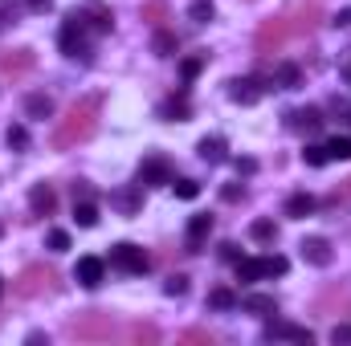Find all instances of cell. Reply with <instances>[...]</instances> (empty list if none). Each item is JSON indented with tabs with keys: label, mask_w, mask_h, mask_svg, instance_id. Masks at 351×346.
<instances>
[{
	"label": "cell",
	"mask_w": 351,
	"mask_h": 346,
	"mask_svg": "<svg viewBox=\"0 0 351 346\" xmlns=\"http://www.w3.org/2000/svg\"><path fill=\"white\" fill-rule=\"evenodd\" d=\"M98 131V98H82L66 110V118L58 122L53 131V147L58 151H70V147H82L86 139H94Z\"/></svg>",
	"instance_id": "obj_1"
},
{
	"label": "cell",
	"mask_w": 351,
	"mask_h": 346,
	"mask_svg": "<svg viewBox=\"0 0 351 346\" xmlns=\"http://www.w3.org/2000/svg\"><path fill=\"white\" fill-rule=\"evenodd\" d=\"M12 293L16 297H45V293H62V273L45 261H33L25 265L16 277H12Z\"/></svg>",
	"instance_id": "obj_2"
},
{
	"label": "cell",
	"mask_w": 351,
	"mask_h": 346,
	"mask_svg": "<svg viewBox=\"0 0 351 346\" xmlns=\"http://www.w3.org/2000/svg\"><path fill=\"white\" fill-rule=\"evenodd\" d=\"M114 334V318L106 310H86L78 318H70V338L78 343H106Z\"/></svg>",
	"instance_id": "obj_3"
},
{
	"label": "cell",
	"mask_w": 351,
	"mask_h": 346,
	"mask_svg": "<svg viewBox=\"0 0 351 346\" xmlns=\"http://www.w3.org/2000/svg\"><path fill=\"white\" fill-rule=\"evenodd\" d=\"M294 37L298 33H294L290 16H269V21H262V29H258V53H282L286 41H294Z\"/></svg>",
	"instance_id": "obj_4"
},
{
	"label": "cell",
	"mask_w": 351,
	"mask_h": 346,
	"mask_svg": "<svg viewBox=\"0 0 351 346\" xmlns=\"http://www.w3.org/2000/svg\"><path fill=\"white\" fill-rule=\"evenodd\" d=\"M58 45H62V53L66 57H90V45H86V29H82V21L70 12L66 16V25H62V33H58Z\"/></svg>",
	"instance_id": "obj_5"
},
{
	"label": "cell",
	"mask_w": 351,
	"mask_h": 346,
	"mask_svg": "<svg viewBox=\"0 0 351 346\" xmlns=\"http://www.w3.org/2000/svg\"><path fill=\"white\" fill-rule=\"evenodd\" d=\"M110 265H114V269H123V273H135V277H139V273H147L152 257H147L139 245L123 241V245H114V249H110Z\"/></svg>",
	"instance_id": "obj_6"
},
{
	"label": "cell",
	"mask_w": 351,
	"mask_h": 346,
	"mask_svg": "<svg viewBox=\"0 0 351 346\" xmlns=\"http://www.w3.org/2000/svg\"><path fill=\"white\" fill-rule=\"evenodd\" d=\"M33 66H37L33 49H8V53H0V74L12 78V82H21L25 74H33Z\"/></svg>",
	"instance_id": "obj_7"
},
{
	"label": "cell",
	"mask_w": 351,
	"mask_h": 346,
	"mask_svg": "<svg viewBox=\"0 0 351 346\" xmlns=\"http://www.w3.org/2000/svg\"><path fill=\"white\" fill-rule=\"evenodd\" d=\"M323 122H327V118H323L319 106H302V110H290V114H286V127H290V131H302V135H319Z\"/></svg>",
	"instance_id": "obj_8"
},
{
	"label": "cell",
	"mask_w": 351,
	"mask_h": 346,
	"mask_svg": "<svg viewBox=\"0 0 351 346\" xmlns=\"http://www.w3.org/2000/svg\"><path fill=\"white\" fill-rule=\"evenodd\" d=\"M298 253H302V261H306V265H315V269H327V265L335 261V253H331V241H327V237H306V241L298 245Z\"/></svg>",
	"instance_id": "obj_9"
},
{
	"label": "cell",
	"mask_w": 351,
	"mask_h": 346,
	"mask_svg": "<svg viewBox=\"0 0 351 346\" xmlns=\"http://www.w3.org/2000/svg\"><path fill=\"white\" fill-rule=\"evenodd\" d=\"M265 338L274 343V338H290V343H315V330H306V326H290V322H278V318H269L265 322V330H262Z\"/></svg>",
	"instance_id": "obj_10"
},
{
	"label": "cell",
	"mask_w": 351,
	"mask_h": 346,
	"mask_svg": "<svg viewBox=\"0 0 351 346\" xmlns=\"http://www.w3.org/2000/svg\"><path fill=\"white\" fill-rule=\"evenodd\" d=\"M286 16H290L294 33H298V37H306V33L319 25V16H323V12H319V0H306V4H298L294 12H286Z\"/></svg>",
	"instance_id": "obj_11"
},
{
	"label": "cell",
	"mask_w": 351,
	"mask_h": 346,
	"mask_svg": "<svg viewBox=\"0 0 351 346\" xmlns=\"http://www.w3.org/2000/svg\"><path fill=\"white\" fill-rule=\"evenodd\" d=\"M29 208H33V216H53V208H58V191H53L49 183H33V191H29Z\"/></svg>",
	"instance_id": "obj_12"
},
{
	"label": "cell",
	"mask_w": 351,
	"mask_h": 346,
	"mask_svg": "<svg viewBox=\"0 0 351 346\" xmlns=\"http://www.w3.org/2000/svg\"><path fill=\"white\" fill-rule=\"evenodd\" d=\"M102 273H106V261L102 257H82L78 269H74L78 285H86V289H98V285H102Z\"/></svg>",
	"instance_id": "obj_13"
},
{
	"label": "cell",
	"mask_w": 351,
	"mask_h": 346,
	"mask_svg": "<svg viewBox=\"0 0 351 346\" xmlns=\"http://www.w3.org/2000/svg\"><path fill=\"white\" fill-rule=\"evenodd\" d=\"M168 179H172V168H168L160 155H152V159L139 163V183H143V187H156V183H168Z\"/></svg>",
	"instance_id": "obj_14"
},
{
	"label": "cell",
	"mask_w": 351,
	"mask_h": 346,
	"mask_svg": "<svg viewBox=\"0 0 351 346\" xmlns=\"http://www.w3.org/2000/svg\"><path fill=\"white\" fill-rule=\"evenodd\" d=\"M262 82L258 78H237V82H229V98L237 102V106H254L258 98H262Z\"/></svg>",
	"instance_id": "obj_15"
},
{
	"label": "cell",
	"mask_w": 351,
	"mask_h": 346,
	"mask_svg": "<svg viewBox=\"0 0 351 346\" xmlns=\"http://www.w3.org/2000/svg\"><path fill=\"white\" fill-rule=\"evenodd\" d=\"M110 204L123 212V216H135L139 208H143V183H135V187H123V191H114L110 196Z\"/></svg>",
	"instance_id": "obj_16"
},
{
	"label": "cell",
	"mask_w": 351,
	"mask_h": 346,
	"mask_svg": "<svg viewBox=\"0 0 351 346\" xmlns=\"http://www.w3.org/2000/svg\"><path fill=\"white\" fill-rule=\"evenodd\" d=\"M208 232H213V216H208V212H196V216L188 220V253H200V245H204Z\"/></svg>",
	"instance_id": "obj_17"
},
{
	"label": "cell",
	"mask_w": 351,
	"mask_h": 346,
	"mask_svg": "<svg viewBox=\"0 0 351 346\" xmlns=\"http://www.w3.org/2000/svg\"><path fill=\"white\" fill-rule=\"evenodd\" d=\"M269 86H278V90H298V86H302V70H298L294 62H282V66H274V78H269Z\"/></svg>",
	"instance_id": "obj_18"
},
{
	"label": "cell",
	"mask_w": 351,
	"mask_h": 346,
	"mask_svg": "<svg viewBox=\"0 0 351 346\" xmlns=\"http://www.w3.org/2000/svg\"><path fill=\"white\" fill-rule=\"evenodd\" d=\"M78 21H82V29L90 33H110V25H114V12L110 8H94V12H74Z\"/></svg>",
	"instance_id": "obj_19"
},
{
	"label": "cell",
	"mask_w": 351,
	"mask_h": 346,
	"mask_svg": "<svg viewBox=\"0 0 351 346\" xmlns=\"http://www.w3.org/2000/svg\"><path fill=\"white\" fill-rule=\"evenodd\" d=\"M311 212H315V196L298 191V196H290V200H286V216H290V220H306Z\"/></svg>",
	"instance_id": "obj_20"
},
{
	"label": "cell",
	"mask_w": 351,
	"mask_h": 346,
	"mask_svg": "<svg viewBox=\"0 0 351 346\" xmlns=\"http://www.w3.org/2000/svg\"><path fill=\"white\" fill-rule=\"evenodd\" d=\"M188 114H192V106H188L184 94H176V98H168V102L160 106V118H168V122H184Z\"/></svg>",
	"instance_id": "obj_21"
},
{
	"label": "cell",
	"mask_w": 351,
	"mask_h": 346,
	"mask_svg": "<svg viewBox=\"0 0 351 346\" xmlns=\"http://www.w3.org/2000/svg\"><path fill=\"white\" fill-rule=\"evenodd\" d=\"M176 49H180V37L168 33V29H156V37H152V53H156V57H172Z\"/></svg>",
	"instance_id": "obj_22"
},
{
	"label": "cell",
	"mask_w": 351,
	"mask_h": 346,
	"mask_svg": "<svg viewBox=\"0 0 351 346\" xmlns=\"http://www.w3.org/2000/svg\"><path fill=\"white\" fill-rule=\"evenodd\" d=\"M25 114L29 118H49L53 114V98L49 94H29L25 98Z\"/></svg>",
	"instance_id": "obj_23"
},
{
	"label": "cell",
	"mask_w": 351,
	"mask_h": 346,
	"mask_svg": "<svg viewBox=\"0 0 351 346\" xmlns=\"http://www.w3.org/2000/svg\"><path fill=\"white\" fill-rule=\"evenodd\" d=\"M196 151H200L204 163H225V159H229V155H225V139H200Z\"/></svg>",
	"instance_id": "obj_24"
},
{
	"label": "cell",
	"mask_w": 351,
	"mask_h": 346,
	"mask_svg": "<svg viewBox=\"0 0 351 346\" xmlns=\"http://www.w3.org/2000/svg\"><path fill=\"white\" fill-rule=\"evenodd\" d=\"M139 16H143L152 29H164V21H168V0H147V4L139 8Z\"/></svg>",
	"instance_id": "obj_25"
},
{
	"label": "cell",
	"mask_w": 351,
	"mask_h": 346,
	"mask_svg": "<svg viewBox=\"0 0 351 346\" xmlns=\"http://www.w3.org/2000/svg\"><path fill=\"white\" fill-rule=\"evenodd\" d=\"M241 306H245L250 314H262V318L278 314V302H274L269 293H250V297H241Z\"/></svg>",
	"instance_id": "obj_26"
},
{
	"label": "cell",
	"mask_w": 351,
	"mask_h": 346,
	"mask_svg": "<svg viewBox=\"0 0 351 346\" xmlns=\"http://www.w3.org/2000/svg\"><path fill=\"white\" fill-rule=\"evenodd\" d=\"M127 338H131V343H160V330H156V326H152V322H135V326H127Z\"/></svg>",
	"instance_id": "obj_27"
},
{
	"label": "cell",
	"mask_w": 351,
	"mask_h": 346,
	"mask_svg": "<svg viewBox=\"0 0 351 346\" xmlns=\"http://www.w3.org/2000/svg\"><path fill=\"white\" fill-rule=\"evenodd\" d=\"M74 220H78L82 228H94V224H98V208H94V200H78V204H74Z\"/></svg>",
	"instance_id": "obj_28"
},
{
	"label": "cell",
	"mask_w": 351,
	"mask_h": 346,
	"mask_svg": "<svg viewBox=\"0 0 351 346\" xmlns=\"http://www.w3.org/2000/svg\"><path fill=\"white\" fill-rule=\"evenodd\" d=\"M250 237L262 241V245H269V241H278V224H274V220H254V224H250Z\"/></svg>",
	"instance_id": "obj_29"
},
{
	"label": "cell",
	"mask_w": 351,
	"mask_h": 346,
	"mask_svg": "<svg viewBox=\"0 0 351 346\" xmlns=\"http://www.w3.org/2000/svg\"><path fill=\"white\" fill-rule=\"evenodd\" d=\"M188 16H192V25H208V21L217 16V8H213V0H192Z\"/></svg>",
	"instance_id": "obj_30"
},
{
	"label": "cell",
	"mask_w": 351,
	"mask_h": 346,
	"mask_svg": "<svg viewBox=\"0 0 351 346\" xmlns=\"http://www.w3.org/2000/svg\"><path fill=\"white\" fill-rule=\"evenodd\" d=\"M323 147H327V159H351V135H335Z\"/></svg>",
	"instance_id": "obj_31"
},
{
	"label": "cell",
	"mask_w": 351,
	"mask_h": 346,
	"mask_svg": "<svg viewBox=\"0 0 351 346\" xmlns=\"http://www.w3.org/2000/svg\"><path fill=\"white\" fill-rule=\"evenodd\" d=\"M208 306H213V310H233V306H237V293L221 285V289H213V293H208Z\"/></svg>",
	"instance_id": "obj_32"
},
{
	"label": "cell",
	"mask_w": 351,
	"mask_h": 346,
	"mask_svg": "<svg viewBox=\"0 0 351 346\" xmlns=\"http://www.w3.org/2000/svg\"><path fill=\"white\" fill-rule=\"evenodd\" d=\"M265 273H262V261H237V281H262Z\"/></svg>",
	"instance_id": "obj_33"
},
{
	"label": "cell",
	"mask_w": 351,
	"mask_h": 346,
	"mask_svg": "<svg viewBox=\"0 0 351 346\" xmlns=\"http://www.w3.org/2000/svg\"><path fill=\"white\" fill-rule=\"evenodd\" d=\"M204 62H208V53H196V57H184L180 62V74H184V82H192L200 70H204Z\"/></svg>",
	"instance_id": "obj_34"
},
{
	"label": "cell",
	"mask_w": 351,
	"mask_h": 346,
	"mask_svg": "<svg viewBox=\"0 0 351 346\" xmlns=\"http://www.w3.org/2000/svg\"><path fill=\"white\" fill-rule=\"evenodd\" d=\"M164 293H168V297H184V293H188V277H184V273H172V277L164 281Z\"/></svg>",
	"instance_id": "obj_35"
},
{
	"label": "cell",
	"mask_w": 351,
	"mask_h": 346,
	"mask_svg": "<svg viewBox=\"0 0 351 346\" xmlns=\"http://www.w3.org/2000/svg\"><path fill=\"white\" fill-rule=\"evenodd\" d=\"M286 269H290V261H286V257H278V253L262 261V273H265V277H282Z\"/></svg>",
	"instance_id": "obj_36"
},
{
	"label": "cell",
	"mask_w": 351,
	"mask_h": 346,
	"mask_svg": "<svg viewBox=\"0 0 351 346\" xmlns=\"http://www.w3.org/2000/svg\"><path fill=\"white\" fill-rule=\"evenodd\" d=\"M172 187H176L180 200H196V196H200V183H196V179H176Z\"/></svg>",
	"instance_id": "obj_37"
},
{
	"label": "cell",
	"mask_w": 351,
	"mask_h": 346,
	"mask_svg": "<svg viewBox=\"0 0 351 346\" xmlns=\"http://www.w3.org/2000/svg\"><path fill=\"white\" fill-rule=\"evenodd\" d=\"M4 139H8V147H16V151H25V147H29V131H25V127H8V135H4Z\"/></svg>",
	"instance_id": "obj_38"
},
{
	"label": "cell",
	"mask_w": 351,
	"mask_h": 346,
	"mask_svg": "<svg viewBox=\"0 0 351 346\" xmlns=\"http://www.w3.org/2000/svg\"><path fill=\"white\" fill-rule=\"evenodd\" d=\"M302 159H306L311 168H323V163H331V159H327V147H306V151H302Z\"/></svg>",
	"instance_id": "obj_39"
},
{
	"label": "cell",
	"mask_w": 351,
	"mask_h": 346,
	"mask_svg": "<svg viewBox=\"0 0 351 346\" xmlns=\"http://www.w3.org/2000/svg\"><path fill=\"white\" fill-rule=\"evenodd\" d=\"M45 241H49V249H53V253H66V249H70V232H62V228H53Z\"/></svg>",
	"instance_id": "obj_40"
},
{
	"label": "cell",
	"mask_w": 351,
	"mask_h": 346,
	"mask_svg": "<svg viewBox=\"0 0 351 346\" xmlns=\"http://www.w3.org/2000/svg\"><path fill=\"white\" fill-rule=\"evenodd\" d=\"M8 25H16V4L0 0V29H8Z\"/></svg>",
	"instance_id": "obj_41"
},
{
	"label": "cell",
	"mask_w": 351,
	"mask_h": 346,
	"mask_svg": "<svg viewBox=\"0 0 351 346\" xmlns=\"http://www.w3.org/2000/svg\"><path fill=\"white\" fill-rule=\"evenodd\" d=\"M180 343H204V346H213V334H208V330H184V334H180Z\"/></svg>",
	"instance_id": "obj_42"
},
{
	"label": "cell",
	"mask_w": 351,
	"mask_h": 346,
	"mask_svg": "<svg viewBox=\"0 0 351 346\" xmlns=\"http://www.w3.org/2000/svg\"><path fill=\"white\" fill-rule=\"evenodd\" d=\"M331 343L339 346H351V322H339V326H335V330H331Z\"/></svg>",
	"instance_id": "obj_43"
},
{
	"label": "cell",
	"mask_w": 351,
	"mask_h": 346,
	"mask_svg": "<svg viewBox=\"0 0 351 346\" xmlns=\"http://www.w3.org/2000/svg\"><path fill=\"white\" fill-rule=\"evenodd\" d=\"M70 191H74V204H78V200H94V187H90L86 179H78V183H74Z\"/></svg>",
	"instance_id": "obj_44"
},
{
	"label": "cell",
	"mask_w": 351,
	"mask_h": 346,
	"mask_svg": "<svg viewBox=\"0 0 351 346\" xmlns=\"http://www.w3.org/2000/svg\"><path fill=\"white\" fill-rule=\"evenodd\" d=\"M241 196H245V187H241V183H229V187L221 191V200H225V204H237Z\"/></svg>",
	"instance_id": "obj_45"
},
{
	"label": "cell",
	"mask_w": 351,
	"mask_h": 346,
	"mask_svg": "<svg viewBox=\"0 0 351 346\" xmlns=\"http://www.w3.org/2000/svg\"><path fill=\"white\" fill-rule=\"evenodd\" d=\"M221 257H225V261H233V265H237V261H241V249H237L233 241H225V245H221Z\"/></svg>",
	"instance_id": "obj_46"
},
{
	"label": "cell",
	"mask_w": 351,
	"mask_h": 346,
	"mask_svg": "<svg viewBox=\"0 0 351 346\" xmlns=\"http://www.w3.org/2000/svg\"><path fill=\"white\" fill-rule=\"evenodd\" d=\"M331 25H335V29H351V8H339V12L331 16Z\"/></svg>",
	"instance_id": "obj_47"
},
{
	"label": "cell",
	"mask_w": 351,
	"mask_h": 346,
	"mask_svg": "<svg viewBox=\"0 0 351 346\" xmlns=\"http://www.w3.org/2000/svg\"><path fill=\"white\" fill-rule=\"evenodd\" d=\"M25 8H29V12H49L53 0H25Z\"/></svg>",
	"instance_id": "obj_48"
},
{
	"label": "cell",
	"mask_w": 351,
	"mask_h": 346,
	"mask_svg": "<svg viewBox=\"0 0 351 346\" xmlns=\"http://www.w3.org/2000/svg\"><path fill=\"white\" fill-rule=\"evenodd\" d=\"M233 168H237L241 175H254V172H258V163H254V159H233Z\"/></svg>",
	"instance_id": "obj_49"
},
{
	"label": "cell",
	"mask_w": 351,
	"mask_h": 346,
	"mask_svg": "<svg viewBox=\"0 0 351 346\" xmlns=\"http://www.w3.org/2000/svg\"><path fill=\"white\" fill-rule=\"evenodd\" d=\"M335 200H351V179H343V187H339V191L331 196V204H335Z\"/></svg>",
	"instance_id": "obj_50"
},
{
	"label": "cell",
	"mask_w": 351,
	"mask_h": 346,
	"mask_svg": "<svg viewBox=\"0 0 351 346\" xmlns=\"http://www.w3.org/2000/svg\"><path fill=\"white\" fill-rule=\"evenodd\" d=\"M0 237H4V224H0Z\"/></svg>",
	"instance_id": "obj_51"
},
{
	"label": "cell",
	"mask_w": 351,
	"mask_h": 346,
	"mask_svg": "<svg viewBox=\"0 0 351 346\" xmlns=\"http://www.w3.org/2000/svg\"><path fill=\"white\" fill-rule=\"evenodd\" d=\"M0 289H4V281H0Z\"/></svg>",
	"instance_id": "obj_52"
},
{
	"label": "cell",
	"mask_w": 351,
	"mask_h": 346,
	"mask_svg": "<svg viewBox=\"0 0 351 346\" xmlns=\"http://www.w3.org/2000/svg\"><path fill=\"white\" fill-rule=\"evenodd\" d=\"M348 122H351V118H348Z\"/></svg>",
	"instance_id": "obj_53"
}]
</instances>
